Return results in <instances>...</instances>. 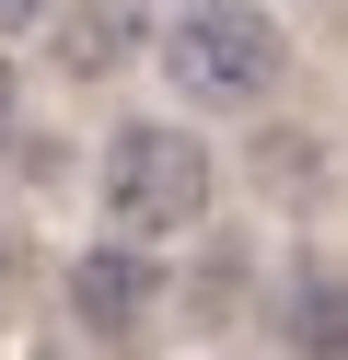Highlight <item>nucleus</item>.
I'll return each instance as SVG.
<instances>
[{
  "mask_svg": "<svg viewBox=\"0 0 348 360\" xmlns=\"http://www.w3.org/2000/svg\"><path fill=\"white\" fill-rule=\"evenodd\" d=\"M105 221L128 244H162V233H198L209 221V151L186 128H116L105 140Z\"/></svg>",
  "mask_w": 348,
  "mask_h": 360,
  "instance_id": "1",
  "label": "nucleus"
},
{
  "mask_svg": "<svg viewBox=\"0 0 348 360\" xmlns=\"http://www.w3.org/2000/svg\"><path fill=\"white\" fill-rule=\"evenodd\" d=\"M128 47H139V0H70V24H58V70L70 82H105Z\"/></svg>",
  "mask_w": 348,
  "mask_h": 360,
  "instance_id": "4",
  "label": "nucleus"
},
{
  "mask_svg": "<svg viewBox=\"0 0 348 360\" xmlns=\"http://www.w3.org/2000/svg\"><path fill=\"white\" fill-rule=\"evenodd\" d=\"M23 24H46V0H0V35H23Z\"/></svg>",
  "mask_w": 348,
  "mask_h": 360,
  "instance_id": "6",
  "label": "nucleus"
},
{
  "mask_svg": "<svg viewBox=\"0 0 348 360\" xmlns=\"http://www.w3.org/2000/svg\"><path fill=\"white\" fill-rule=\"evenodd\" d=\"M0 140H12V70H0Z\"/></svg>",
  "mask_w": 348,
  "mask_h": 360,
  "instance_id": "7",
  "label": "nucleus"
},
{
  "mask_svg": "<svg viewBox=\"0 0 348 360\" xmlns=\"http://www.w3.org/2000/svg\"><path fill=\"white\" fill-rule=\"evenodd\" d=\"M0 267H12V233H0Z\"/></svg>",
  "mask_w": 348,
  "mask_h": 360,
  "instance_id": "8",
  "label": "nucleus"
},
{
  "mask_svg": "<svg viewBox=\"0 0 348 360\" xmlns=\"http://www.w3.org/2000/svg\"><path fill=\"white\" fill-rule=\"evenodd\" d=\"M151 314H162V267L139 256V244H93V256H70V326H82V337L128 349Z\"/></svg>",
  "mask_w": 348,
  "mask_h": 360,
  "instance_id": "3",
  "label": "nucleus"
},
{
  "mask_svg": "<svg viewBox=\"0 0 348 360\" xmlns=\"http://www.w3.org/2000/svg\"><path fill=\"white\" fill-rule=\"evenodd\" d=\"M290 349L302 360H348V267H302L290 279Z\"/></svg>",
  "mask_w": 348,
  "mask_h": 360,
  "instance_id": "5",
  "label": "nucleus"
},
{
  "mask_svg": "<svg viewBox=\"0 0 348 360\" xmlns=\"http://www.w3.org/2000/svg\"><path fill=\"white\" fill-rule=\"evenodd\" d=\"M162 82L186 105H255L278 82V24L255 0H186V24H162Z\"/></svg>",
  "mask_w": 348,
  "mask_h": 360,
  "instance_id": "2",
  "label": "nucleus"
}]
</instances>
